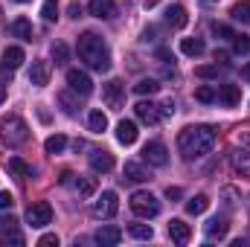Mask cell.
<instances>
[{
    "mask_svg": "<svg viewBox=\"0 0 250 247\" xmlns=\"http://www.w3.org/2000/svg\"><path fill=\"white\" fill-rule=\"evenodd\" d=\"M215 140H218L215 128H209V125H195V128L181 131L178 148H181V154H184L187 160H201V157H207V154L212 151Z\"/></svg>",
    "mask_w": 250,
    "mask_h": 247,
    "instance_id": "obj_1",
    "label": "cell"
},
{
    "mask_svg": "<svg viewBox=\"0 0 250 247\" xmlns=\"http://www.w3.org/2000/svg\"><path fill=\"white\" fill-rule=\"evenodd\" d=\"M76 53H79V59H82V62L87 64L90 70H96V73H105V70L111 67V53H108V44H105L96 32H84V35H79Z\"/></svg>",
    "mask_w": 250,
    "mask_h": 247,
    "instance_id": "obj_2",
    "label": "cell"
},
{
    "mask_svg": "<svg viewBox=\"0 0 250 247\" xmlns=\"http://www.w3.org/2000/svg\"><path fill=\"white\" fill-rule=\"evenodd\" d=\"M0 134H3L9 148H18V145H23L29 140V125L23 123L18 114H9L6 120H0Z\"/></svg>",
    "mask_w": 250,
    "mask_h": 247,
    "instance_id": "obj_3",
    "label": "cell"
},
{
    "mask_svg": "<svg viewBox=\"0 0 250 247\" xmlns=\"http://www.w3.org/2000/svg\"><path fill=\"white\" fill-rule=\"evenodd\" d=\"M131 212L137 215V218H154V215H160V201L151 195V192H134L131 195Z\"/></svg>",
    "mask_w": 250,
    "mask_h": 247,
    "instance_id": "obj_4",
    "label": "cell"
},
{
    "mask_svg": "<svg viewBox=\"0 0 250 247\" xmlns=\"http://www.w3.org/2000/svg\"><path fill=\"white\" fill-rule=\"evenodd\" d=\"M117 209H120V204H117V192H111V189H105V192L93 201V206H90L93 218H99V221L114 218V215H117Z\"/></svg>",
    "mask_w": 250,
    "mask_h": 247,
    "instance_id": "obj_5",
    "label": "cell"
},
{
    "mask_svg": "<svg viewBox=\"0 0 250 247\" xmlns=\"http://www.w3.org/2000/svg\"><path fill=\"white\" fill-rule=\"evenodd\" d=\"M26 224H32V227H47V224H53V206H50L47 201L32 204V206L26 209Z\"/></svg>",
    "mask_w": 250,
    "mask_h": 247,
    "instance_id": "obj_6",
    "label": "cell"
},
{
    "mask_svg": "<svg viewBox=\"0 0 250 247\" xmlns=\"http://www.w3.org/2000/svg\"><path fill=\"white\" fill-rule=\"evenodd\" d=\"M102 99H105V105L108 108H114V111H120L125 105V84L120 79H111L105 87H102Z\"/></svg>",
    "mask_w": 250,
    "mask_h": 247,
    "instance_id": "obj_7",
    "label": "cell"
},
{
    "mask_svg": "<svg viewBox=\"0 0 250 247\" xmlns=\"http://www.w3.org/2000/svg\"><path fill=\"white\" fill-rule=\"evenodd\" d=\"M67 84L79 96H90L93 93V82H90V76L84 70H67Z\"/></svg>",
    "mask_w": 250,
    "mask_h": 247,
    "instance_id": "obj_8",
    "label": "cell"
},
{
    "mask_svg": "<svg viewBox=\"0 0 250 247\" xmlns=\"http://www.w3.org/2000/svg\"><path fill=\"white\" fill-rule=\"evenodd\" d=\"M143 160H146L148 166H166V163H169V151H166V145H163L160 140H151V143H146V148H143Z\"/></svg>",
    "mask_w": 250,
    "mask_h": 247,
    "instance_id": "obj_9",
    "label": "cell"
},
{
    "mask_svg": "<svg viewBox=\"0 0 250 247\" xmlns=\"http://www.w3.org/2000/svg\"><path fill=\"white\" fill-rule=\"evenodd\" d=\"M134 111H137V120L140 123H146V125L160 123V105H154V102H137Z\"/></svg>",
    "mask_w": 250,
    "mask_h": 247,
    "instance_id": "obj_10",
    "label": "cell"
},
{
    "mask_svg": "<svg viewBox=\"0 0 250 247\" xmlns=\"http://www.w3.org/2000/svg\"><path fill=\"white\" fill-rule=\"evenodd\" d=\"M50 73H53V64H50V62H32V70H29V84H35V87H47Z\"/></svg>",
    "mask_w": 250,
    "mask_h": 247,
    "instance_id": "obj_11",
    "label": "cell"
},
{
    "mask_svg": "<svg viewBox=\"0 0 250 247\" xmlns=\"http://www.w3.org/2000/svg\"><path fill=\"white\" fill-rule=\"evenodd\" d=\"M21 64H23V50H21V47H6V50H3V64H0L3 76H6V73L12 76Z\"/></svg>",
    "mask_w": 250,
    "mask_h": 247,
    "instance_id": "obj_12",
    "label": "cell"
},
{
    "mask_svg": "<svg viewBox=\"0 0 250 247\" xmlns=\"http://www.w3.org/2000/svg\"><path fill=\"white\" fill-rule=\"evenodd\" d=\"M120 239H123V230H120V227H111V224L99 227V230H96V236H93V242H96V245H102V247L120 245Z\"/></svg>",
    "mask_w": 250,
    "mask_h": 247,
    "instance_id": "obj_13",
    "label": "cell"
},
{
    "mask_svg": "<svg viewBox=\"0 0 250 247\" xmlns=\"http://www.w3.org/2000/svg\"><path fill=\"white\" fill-rule=\"evenodd\" d=\"M215 99L221 105H227V108H236L242 102V90H239V84H221L218 93H215Z\"/></svg>",
    "mask_w": 250,
    "mask_h": 247,
    "instance_id": "obj_14",
    "label": "cell"
},
{
    "mask_svg": "<svg viewBox=\"0 0 250 247\" xmlns=\"http://www.w3.org/2000/svg\"><path fill=\"white\" fill-rule=\"evenodd\" d=\"M137 123L134 120H123V123L117 125V143L120 145H134L137 143Z\"/></svg>",
    "mask_w": 250,
    "mask_h": 247,
    "instance_id": "obj_15",
    "label": "cell"
},
{
    "mask_svg": "<svg viewBox=\"0 0 250 247\" xmlns=\"http://www.w3.org/2000/svg\"><path fill=\"white\" fill-rule=\"evenodd\" d=\"M169 236H172V242H175V245H187L189 239H192V230H189L187 221L172 218V221H169Z\"/></svg>",
    "mask_w": 250,
    "mask_h": 247,
    "instance_id": "obj_16",
    "label": "cell"
},
{
    "mask_svg": "<svg viewBox=\"0 0 250 247\" xmlns=\"http://www.w3.org/2000/svg\"><path fill=\"white\" fill-rule=\"evenodd\" d=\"M125 181H131V184H146V181H151V175L146 172V166H140V163H134V160H128L123 169Z\"/></svg>",
    "mask_w": 250,
    "mask_h": 247,
    "instance_id": "obj_17",
    "label": "cell"
},
{
    "mask_svg": "<svg viewBox=\"0 0 250 247\" xmlns=\"http://www.w3.org/2000/svg\"><path fill=\"white\" fill-rule=\"evenodd\" d=\"M166 23L169 26H175V29H184L189 23V15H187V9L181 6V3H175V6H169L166 9Z\"/></svg>",
    "mask_w": 250,
    "mask_h": 247,
    "instance_id": "obj_18",
    "label": "cell"
},
{
    "mask_svg": "<svg viewBox=\"0 0 250 247\" xmlns=\"http://www.w3.org/2000/svg\"><path fill=\"white\" fill-rule=\"evenodd\" d=\"M9 32H12L15 38H21V41H32V23H29L26 18H15V21L9 23Z\"/></svg>",
    "mask_w": 250,
    "mask_h": 247,
    "instance_id": "obj_19",
    "label": "cell"
},
{
    "mask_svg": "<svg viewBox=\"0 0 250 247\" xmlns=\"http://www.w3.org/2000/svg\"><path fill=\"white\" fill-rule=\"evenodd\" d=\"M114 12H117L114 0H90V15H93V18L108 21V18H114Z\"/></svg>",
    "mask_w": 250,
    "mask_h": 247,
    "instance_id": "obj_20",
    "label": "cell"
},
{
    "mask_svg": "<svg viewBox=\"0 0 250 247\" xmlns=\"http://www.w3.org/2000/svg\"><path fill=\"white\" fill-rule=\"evenodd\" d=\"M90 169L93 172H111L114 169V157L108 151H93L90 154Z\"/></svg>",
    "mask_w": 250,
    "mask_h": 247,
    "instance_id": "obj_21",
    "label": "cell"
},
{
    "mask_svg": "<svg viewBox=\"0 0 250 247\" xmlns=\"http://www.w3.org/2000/svg\"><path fill=\"white\" fill-rule=\"evenodd\" d=\"M233 169L242 178H250V151H245V148H236L233 151Z\"/></svg>",
    "mask_w": 250,
    "mask_h": 247,
    "instance_id": "obj_22",
    "label": "cell"
},
{
    "mask_svg": "<svg viewBox=\"0 0 250 247\" xmlns=\"http://www.w3.org/2000/svg\"><path fill=\"white\" fill-rule=\"evenodd\" d=\"M204 50H207L204 38H184V41H181V53H184V56L198 59V56H204Z\"/></svg>",
    "mask_w": 250,
    "mask_h": 247,
    "instance_id": "obj_23",
    "label": "cell"
},
{
    "mask_svg": "<svg viewBox=\"0 0 250 247\" xmlns=\"http://www.w3.org/2000/svg\"><path fill=\"white\" fill-rule=\"evenodd\" d=\"M227 230H230V221H227V218H212V221L207 224V236H209V239H224Z\"/></svg>",
    "mask_w": 250,
    "mask_h": 247,
    "instance_id": "obj_24",
    "label": "cell"
},
{
    "mask_svg": "<svg viewBox=\"0 0 250 247\" xmlns=\"http://www.w3.org/2000/svg\"><path fill=\"white\" fill-rule=\"evenodd\" d=\"M230 18L239 21V23H250V0H239V3L230 9Z\"/></svg>",
    "mask_w": 250,
    "mask_h": 247,
    "instance_id": "obj_25",
    "label": "cell"
},
{
    "mask_svg": "<svg viewBox=\"0 0 250 247\" xmlns=\"http://www.w3.org/2000/svg\"><path fill=\"white\" fill-rule=\"evenodd\" d=\"M207 206H209V198H207V195H195V198H189L187 201V212L189 215H201V212H207Z\"/></svg>",
    "mask_w": 250,
    "mask_h": 247,
    "instance_id": "obj_26",
    "label": "cell"
},
{
    "mask_svg": "<svg viewBox=\"0 0 250 247\" xmlns=\"http://www.w3.org/2000/svg\"><path fill=\"white\" fill-rule=\"evenodd\" d=\"M157 90H160V84H157L154 79H140V82L134 84V93H137V96H154Z\"/></svg>",
    "mask_w": 250,
    "mask_h": 247,
    "instance_id": "obj_27",
    "label": "cell"
},
{
    "mask_svg": "<svg viewBox=\"0 0 250 247\" xmlns=\"http://www.w3.org/2000/svg\"><path fill=\"white\" fill-rule=\"evenodd\" d=\"M87 128H90L93 134H102V131L108 128V117H105L102 111H90V117H87Z\"/></svg>",
    "mask_w": 250,
    "mask_h": 247,
    "instance_id": "obj_28",
    "label": "cell"
},
{
    "mask_svg": "<svg viewBox=\"0 0 250 247\" xmlns=\"http://www.w3.org/2000/svg\"><path fill=\"white\" fill-rule=\"evenodd\" d=\"M64 148H67V137H62V134L47 137V143H44V151H47V154H62Z\"/></svg>",
    "mask_w": 250,
    "mask_h": 247,
    "instance_id": "obj_29",
    "label": "cell"
},
{
    "mask_svg": "<svg viewBox=\"0 0 250 247\" xmlns=\"http://www.w3.org/2000/svg\"><path fill=\"white\" fill-rule=\"evenodd\" d=\"M128 233H131L134 239H140V242L154 239V227H151V224H131V227H128Z\"/></svg>",
    "mask_w": 250,
    "mask_h": 247,
    "instance_id": "obj_30",
    "label": "cell"
},
{
    "mask_svg": "<svg viewBox=\"0 0 250 247\" xmlns=\"http://www.w3.org/2000/svg\"><path fill=\"white\" fill-rule=\"evenodd\" d=\"M76 96H79V93H76ZM76 96H73V93H67V90H64V93H59V102H62L64 114H70V117L79 111V99H76Z\"/></svg>",
    "mask_w": 250,
    "mask_h": 247,
    "instance_id": "obj_31",
    "label": "cell"
},
{
    "mask_svg": "<svg viewBox=\"0 0 250 247\" xmlns=\"http://www.w3.org/2000/svg\"><path fill=\"white\" fill-rule=\"evenodd\" d=\"M76 189H79V195H84V198L96 195V178H82V175H79V181H76Z\"/></svg>",
    "mask_w": 250,
    "mask_h": 247,
    "instance_id": "obj_32",
    "label": "cell"
},
{
    "mask_svg": "<svg viewBox=\"0 0 250 247\" xmlns=\"http://www.w3.org/2000/svg\"><path fill=\"white\" fill-rule=\"evenodd\" d=\"M9 172L18 175V178H29V175H32V169H29L21 157H12V160H9Z\"/></svg>",
    "mask_w": 250,
    "mask_h": 247,
    "instance_id": "obj_33",
    "label": "cell"
},
{
    "mask_svg": "<svg viewBox=\"0 0 250 247\" xmlns=\"http://www.w3.org/2000/svg\"><path fill=\"white\" fill-rule=\"evenodd\" d=\"M41 18H44L47 23H53V21L59 18V3H56V0H44V6H41Z\"/></svg>",
    "mask_w": 250,
    "mask_h": 247,
    "instance_id": "obj_34",
    "label": "cell"
},
{
    "mask_svg": "<svg viewBox=\"0 0 250 247\" xmlns=\"http://www.w3.org/2000/svg\"><path fill=\"white\" fill-rule=\"evenodd\" d=\"M233 50L239 56H250V35H236L233 38Z\"/></svg>",
    "mask_w": 250,
    "mask_h": 247,
    "instance_id": "obj_35",
    "label": "cell"
},
{
    "mask_svg": "<svg viewBox=\"0 0 250 247\" xmlns=\"http://www.w3.org/2000/svg\"><path fill=\"white\" fill-rule=\"evenodd\" d=\"M15 230H18V218L15 215H0V236L15 233Z\"/></svg>",
    "mask_w": 250,
    "mask_h": 247,
    "instance_id": "obj_36",
    "label": "cell"
},
{
    "mask_svg": "<svg viewBox=\"0 0 250 247\" xmlns=\"http://www.w3.org/2000/svg\"><path fill=\"white\" fill-rule=\"evenodd\" d=\"M67 59H70V53H67V47H64L62 41L53 44V62L56 64H67Z\"/></svg>",
    "mask_w": 250,
    "mask_h": 247,
    "instance_id": "obj_37",
    "label": "cell"
},
{
    "mask_svg": "<svg viewBox=\"0 0 250 247\" xmlns=\"http://www.w3.org/2000/svg\"><path fill=\"white\" fill-rule=\"evenodd\" d=\"M195 99H198V102H207V105H209V102H215V90L204 84V87H198V90H195Z\"/></svg>",
    "mask_w": 250,
    "mask_h": 247,
    "instance_id": "obj_38",
    "label": "cell"
},
{
    "mask_svg": "<svg viewBox=\"0 0 250 247\" xmlns=\"http://www.w3.org/2000/svg\"><path fill=\"white\" fill-rule=\"evenodd\" d=\"M212 32H215V35H221V38H236L233 26H227V23H212Z\"/></svg>",
    "mask_w": 250,
    "mask_h": 247,
    "instance_id": "obj_39",
    "label": "cell"
},
{
    "mask_svg": "<svg viewBox=\"0 0 250 247\" xmlns=\"http://www.w3.org/2000/svg\"><path fill=\"white\" fill-rule=\"evenodd\" d=\"M195 73H198L201 79H215V76H218V64H207V67H198Z\"/></svg>",
    "mask_w": 250,
    "mask_h": 247,
    "instance_id": "obj_40",
    "label": "cell"
},
{
    "mask_svg": "<svg viewBox=\"0 0 250 247\" xmlns=\"http://www.w3.org/2000/svg\"><path fill=\"white\" fill-rule=\"evenodd\" d=\"M0 245H23V236H21V233H18V230H15V233H6V236H0Z\"/></svg>",
    "mask_w": 250,
    "mask_h": 247,
    "instance_id": "obj_41",
    "label": "cell"
},
{
    "mask_svg": "<svg viewBox=\"0 0 250 247\" xmlns=\"http://www.w3.org/2000/svg\"><path fill=\"white\" fill-rule=\"evenodd\" d=\"M172 114H175V102H172V99H166V102L160 105V117H172Z\"/></svg>",
    "mask_w": 250,
    "mask_h": 247,
    "instance_id": "obj_42",
    "label": "cell"
},
{
    "mask_svg": "<svg viewBox=\"0 0 250 247\" xmlns=\"http://www.w3.org/2000/svg\"><path fill=\"white\" fill-rule=\"evenodd\" d=\"M15 204V198H12V192H0V209H9Z\"/></svg>",
    "mask_w": 250,
    "mask_h": 247,
    "instance_id": "obj_43",
    "label": "cell"
},
{
    "mask_svg": "<svg viewBox=\"0 0 250 247\" xmlns=\"http://www.w3.org/2000/svg\"><path fill=\"white\" fill-rule=\"evenodd\" d=\"M38 245H41V247H47V245H59V236L47 233V236H41V239H38Z\"/></svg>",
    "mask_w": 250,
    "mask_h": 247,
    "instance_id": "obj_44",
    "label": "cell"
},
{
    "mask_svg": "<svg viewBox=\"0 0 250 247\" xmlns=\"http://www.w3.org/2000/svg\"><path fill=\"white\" fill-rule=\"evenodd\" d=\"M181 195H184V192H181V186H169V189H166V198H169V201H178Z\"/></svg>",
    "mask_w": 250,
    "mask_h": 247,
    "instance_id": "obj_45",
    "label": "cell"
},
{
    "mask_svg": "<svg viewBox=\"0 0 250 247\" xmlns=\"http://www.w3.org/2000/svg\"><path fill=\"white\" fill-rule=\"evenodd\" d=\"M67 15H70V18H82V6H79V3H70V6H67Z\"/></svg>",
    "mask_w": 250,
    "mask_h": 247,
    "instance_id": "obj_46",
    "label": "cell"
},
{
    "mask_svg": "<svg viewBox=\"0 0 250 247\" xmlns=\"http://www.w3.org/2000/svg\"><path fill=\"white\" fill-rule=\"evenodd\" d=\"M242 79H245V82H250V64H245V67H242Z\"/></svg>",
    "mask_w": 250,
    "mask_h": 247,
    "instance_id": "obj_47",
    "label": "cell"
},
{
    "mask_svg": "<svg viewBox=\"0 0 250 247\" xmlns=\"http://www.w3.org/2000/svg\"><path fill=\"white\" fill-rule=\"evenodd\" d=\"M157 3H160V0H146V9H154Z\"/></svg>",
    "mask_w": 250,
    "mask_h": 247,
    "instance_id": "obj_48",
    "label": "cell"
},
{
    "mask_svg": "<svg viewBox=\"0 0 250 247\" xmlns=\"http://www.w3.org/2000/svg\"><path fill=\"white\" fill-rule=\"evenodd\" d=\"M3 99H6V84H0V105H3Z\"/></svg>",
    "mask_w": 250,
    "mask_h": 247,
    "instance_id": "obj_49",
    "label": "cell"
},
{
    "mask_svg": "<svg viewBox=\"0 0 250 247\" xmlns=\"http://www.w3.org/2000/svg\"><path fill=\"white\" fill-rule=\"evenodd\" d=\"M12 3H29V0H12Z\"/></svg>",
    "mask_w": 250,
    "mask_h": 247,
    "instance_id": "obj_50",
    "label": "cell"
},
{
    "mask_svg": "<svg viewBox=\"0 0 250 247\" xmlns=\"http://www.w3.org/2000/svg\"><path fill=\"white\" fill-rule=\"evenodd\" d=\"M204 3H215V0H204Z\"/></svg>",
    "mask_w": 250,
    "mask_h": 247,
    "instance_id": "obj_51",
    "label": "cell"
},
{
    "mask_svg": "<svg viewBox=\"0 0 250 247\" xmlns=\"http://www.w3.org/2000/svg\"><path fill=\"white\" fill-rule=\"evenodd\" d=\"M0 23H3V18H0Z\"/></svg>",
    "mask_w": 250,
    "mask_h": 247,
    "instance_id": "obj_52",
    "label": "cell"
}]
</instances>
